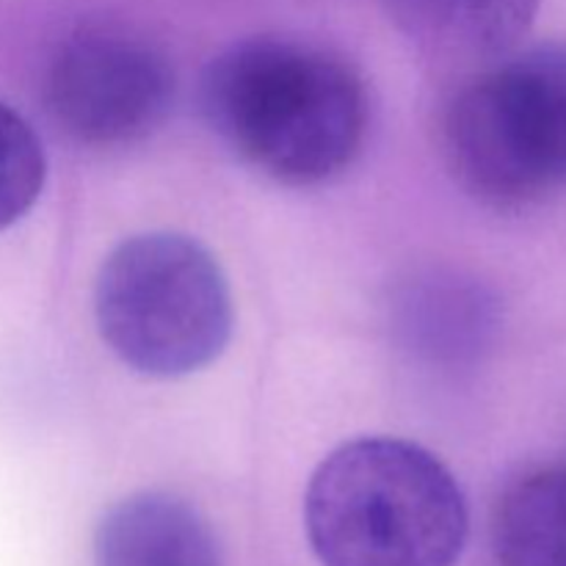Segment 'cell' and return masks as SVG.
I'll use <instances>...</instances> for the list:
<instances>
[{
    "label": "cell",
    "mask_w": 566,
    "mask_h": 566,
    "mask_svg": "<svg viewBox=\"0 0 566 566\" xmlns=\"http://www.w3.org/2000/svg\"><path fill=\"white\" fill-rule=\"evenodd\" d=\"M202 114L221 144L285 186L340 177L368 136V92L332 50L258 36L216 55L205 70Z\"/></svg>",
    "instance_id": "obj_1"
},
{
    "label": "cell",
    "mask_w": 566,
    "mask_h": 566,
    "mask_svg": "<svg viewBox=\"0 0 566 566\" xmlns=\"http://www.w3.org/2000/svg\"><path fill=\"white\" fill-rule=\"evenodd\" d=\"M304 523L324 566H453L470 528L451 470L396 437L332 451L310 479Z\"/></svg>",
    "instance_id": "obj_2"
},
{
    "label": "cell",
    "mask_w": 566,
    "mask_h": 566,
    "mask_svg": "<svg viewBox=\"0 0 566 566\" xmlns=\"http://www.w3.org/2000/svg\"><path fill=\"white\" fill-rule=\"evenodd\" d=\"M442 155L459 186L501 210L566 191V44L503 55L442 111Z\"/></svg>",
    "instance_id": "obj_3"
},
{
    "label": "cell",
    "mask_w": 566,
    "mask_h": 566,
    "mask_svg": "<svg viewBox=\"0 0 566 566\" xmlns=\"http://www.w3.org/2000/svg\"><path fill=\"white\" fill-rule=\"evenodd\" d=\"M94 315L111 352L153 379L208 368L232 335V296L213 254L188 235L144 232L105 258Z\"/></svg>",
    "instance_id": "obj_4"
},
{
    "label": "cell",
    "mask_w": 566,
    "mask_h": 566,
    "mask_svg": "<svg viewBox=\"0 0 566 566\" xmlns=\"http://www.w3.org/2000/svg\"><path fill=\"white\" fill-rule=\"evenodd\" d=\"M175 70L155 42L119 25L72 33L48 66L44 103L83 147L119 149L153 136L171 111Z\"/></svg>",
    "instance_id": "obj_5"
},
{
    "label": "cell",
    "mask_w": 566,
    "mask_h": 566,
    "mask_svg": "<svg viewBox=\"0 0 566 566\" xmlns=\"http://www.w3.org/2000/svg\"><path fill=\"white\" fill-rule=\"evenodd\" d=\"M392 324L409 354L457 368L486 352L497 329V302L470 276L429 271L398 291Z\"/></svg>",
    "instance_id": "obj_6"
},
{
    "label": "cell",
    "mask_w": 566,
    "mask_h": 566,
    "mask_svg": "<svg viewBox=\"0 0 566 566\" xmlns=\"http://www.w3.org/2000/svg\"><path fill=\"white\" fill-rule=\"evenodd\" d=\"M94 566H221V553L197 509L166 492H138L99 520Z\"/></svg>",
    "instance_id": "obj_7"
},
{
    "label": "cell",
    "mask_w": 566,
    "mask_h": 566,
    "mask_svg": "<svg viewBox=\"0 0 566 566\" xmlns=\"http://www.w3.org/2000/svg\"><path fill=\"white\" fill-rule=\"evenodd\" d=\"M398 31L437 61H497L528 33L542 0H381Z\"/></svg>",
    "instance_id": "obj_8"
},
{
    "label": "cell",
    "mask_w": 566,
    "mask_h": 566,
    "mask_svg": "<svg viewBox=\"0 0 566 566\" xmlns=\"http://www.w3.org/2000/svg\"><path fill=\"white\" fill-rule=\"evenodd\" d=\"M497 566H566V464L509 486L492 523Z\"/></svg>",
    "instance_id": "obj_9"
},
{
    "label": "cell",
    "mask_w": 566,
    "mask_h": 566,
    "mask_svg": "<svg viewBox=\"0 0 566 566\" xmlns=\"http://www.w3.org/2000/svg\"><path fill=\"white\" fill-rule=\"evenodd\" d=\"M44 175L48 166L36 133L17 111L0 103V230L33 208Z\"/></svg>",
    "instance_id": "obj_10"
}]
</instances>
